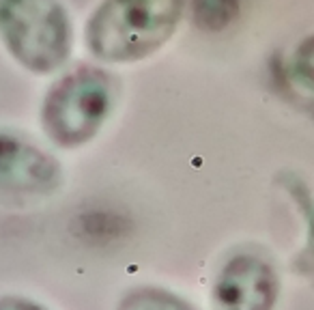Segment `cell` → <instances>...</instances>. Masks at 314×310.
<instances>
[{"label": "cell", "mask_w": 314, "mask_h": 310, "mask_svg": "<svg viewBox=\"0 0 314 310\" xmlns=\"http://www.w3.org/2000/svg\"><path fill=\"white\" fill-rule=\"evenodd\" d=\"M185 0H104L86 26V43L97 58L110 63L138 61L177 30Z\"/></svg>", "instance_id": "6da1fadb"}, {"label": "cell", "mask_w": 314, "mask_h": 310, "mask_svg": "<svg viewBox=\"0 0 314 310\" xmlns=\"http://www.w3.org/2000/svg\"><path fill=\"white\" fill-rule=\"evenodd\" d=\"M0 39L26 69L50 73L71 50L67 9L61 0H0Z\"/></svg>", "instance_id": "7a4b0ae2"}, {"label": "cell", "mask_w": 314, "mask_h": 310, "mask_svg": "<svg viewBox=\"0 0 314 310\" xmlns=\"http://www.w3.org/2000/svg\"><path fill=\"white\" fill-rule=\"evenodd\" d=\"M110 110V82L97 69H75L52 86L43 103V129L56 144L78 146L99 132Z\"/></svg>", "instance_id": "3957f363"}, {"label": "cell", "mask_w": 314, "mask_h": 310, "mask_svg": "<svg viewBox=\"0 0 314 310\" xmlns=\"http://www.w3.org/2000/svg\"><path fill=\"white\" fill-rule=\"evenodd\" d=\"M61 168L37 146L0 134V186L18 192L43 194L58 186Z\"/></svg>", "instance_id": "277c9868"}, {"label": "cell", "mask_w": 314, "mask_h": 310, "mask_svg": "<svg viewBox=\"0 0 314 310\" xmlns=\"http://www.w3.org/2000/svg\"><path fill=\"white\" fill-rule=\"evenodd\" d=\"M271 297V274L252 257L232 259L215 285L220 310H267Z\"/></svg>", "instance_id": "5b68a950"}, {"label": "cell", "mask_w": 314, "mask_h": 310, "mask_svg": "<svg viewBox=\"0 0 314 310\" xmlns=\"http://www.w3.org/2000/svg\"><path fill=\"white\" fill-rule=\"evenodd\" d=\"M194 22L202 30H224L237 20L241 0H189Z\"/></svg>", "instance_id": "8992f818"}, {"label": "cell", "mask_w": 314, "mask_h": 310, "mask_svg": "<svg viewBox=\"0 0 314 310\" xmlns=\"http://www.w3.org/2000/svg\"><path fill=\"white\" fill-rule=\"evenodd\" d=\"M118 310H192V306L161 289H136L123 297Z\"/></svg>", "instance_id": "52a82bcc"}, {"label": "cell", "mask_w": 314, "mask_h": 310, "mask_svg": "<svg viewBox=\"0 0 314 310\" xmlns=\"http://www.w3.org/2000/svg\"><path fill=\"white\" fill-rule=\"evenodd\" d=\"M297 72L304 75L306 80L314 82V37L308 39L301 46L299 54H297Z\"/></svg>", "instance_id": "ba28073f"}, {"label": "cell", "mask_w": 314, "mask_h": 310, "mask_svg": "<svg viewBox=\"0 0 314 310\" xmlns=\"http://www.w3.org/2000/svg\"><path fill=\"white\" fill-rule=\"evenodd\" d=\"M0 310H45L39 304L28 302L24 297H2L0 300Z\"/></svg>", "instance_id": "9c48e42d"}]
</instances>
